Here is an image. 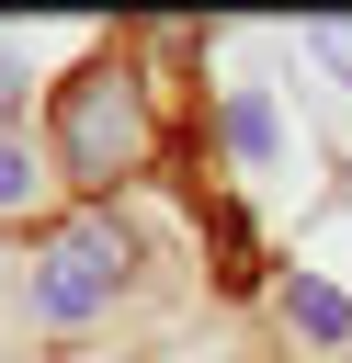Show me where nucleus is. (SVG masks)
Listing matches in <instances>:
<instances>
[{
  "label": "nucleus",
  "instance_id": "nucleus-2",
  "mask_svg": "<svg viewBox=\"0 0 352 363\" xmlns=\"http://www.w3.org/2000/svg\"><path fill=\"white\" fill-rule=\"evenodd\" d=\"M125 261H136L125 227H114V216H79V227L45 238V261L23 272V318H34V329H79V318H102V306L125 295Z\"/></svg>",
  "mask_w": 352,
  "mask_h": 363
},
{
  "label": "nucleus",
  "instance_id": "nucleus-8",
  "mask_svg": "<svg viewBox=\"0 0 352 363\" xmlns=\"http://www.w3.org/2000/svg\"><path fill=\"white\" fill-rule=\"evenodd\" d=\"M341 363H352V352H341Z\"/></svg>",
  "mask_w": 352,
  "mask_h": 363
},
{
  "label": "nucleus",
  "instance_id": "nucleus-3",
  "mask_svg": "<svg viewBox=\"0 0 352 363\" xmlns=\"http://www.w3.org/2000/svg\"><path fill=\"white\" fill-rule=\"evenodd\" d=\"M216 136H227V159H238L250 182H284V170H295V136H284V113H273V91H261V79H238V91H227Z\"/></svg>",
  "mask_w": 352,
  "mask_h": 363
},
{
  "label": "nucleus",
  "instance_id": "nucleus-7",
  "mask_svg": "<svg viewBox=\"0 0 352 363\" xmlns=\"http://www.w3.org/2000/svg\"><path fill=\"white\" fill-rule=\"evenodd\" d=\"M0 125H23V68L0 57Z\"/></svg>",
  "mask_w": 352,
  "mask_h": 363
},
{
  "label": "nucleus",
  "instance_id": "nucleus-6",
  "mask_svg": "<svg viewBox=\"0 0 352 363\" xmlns=\"http://www.w3.org/2000/svg\"><path fill=\"white\" fill-rule=\"evenodd\" d=\"M307 57H318V68L352 91V23H307Z\"/></svg>",
  "mask_w": 352,
  "mask_h": 363
},
{
  "label": "nucleus",
  "instance_id": "nucleus-4",
  "mask_svg": "<svg viewBox=\"0 0 352 363\" xmlns=\"http://www.w3.org/2000/svg\"><path fill=\"white\" fill-rule=\"evenodd\" d=\"M284 329H295V340L352 352V295H341V284H318V272H295V284H284Z\"/></svg>",
  "mask_w": 352,
  "mask_h": 363
},
{
  "label": "nucleus",
  "instance_id": "nucleus-1",
  "mask_svg": "<svg viewBox=\"0 0 352 363\" xmlns=\"http://www.w3.org/2000/svg\"><path fill=\"white\" fill-rule=\"evenodd\" d=\"M45 159H57V182H79V193H114V182H136L148 159H159V113H148V79H136V57H79L68 79H57V113H45Z\"/></svg>",
  "mask_w": 352,
  "mask_h": 363
},
{
  "label": "nucleus",
  "instance_id": "nucleus-5",
  "mask_svg": "<svg viewBox=\"0 0 352 363\" xmlns=\"http://www.w3.org/2000/svg\"><path fill=\"white\" fill-rule=\"evenodd\" d=\"M45 170H57V159H45V147H23V125H0V204H34V193H45Z\"/></svg>",
  "mask_w": 352,
  "mask_h": 363
}]
</instances>
